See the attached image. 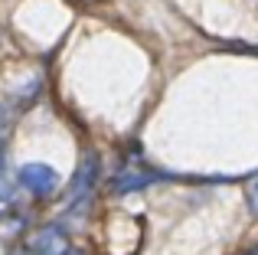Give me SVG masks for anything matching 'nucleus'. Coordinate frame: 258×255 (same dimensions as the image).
Segmentation results:
<instances>
[{
    "mask_svg": "<svg viewBox=\"0 0 258 255\" xmlns=\"http://www.w3.org/2000/svg\"><path fill=\"white\" fill-rule=\"evenodd\" d=\"M66 249V242H62V232L59 229H46V232H39V239L33 245H26L20 255H59Z\"/></svg>",
    "mask_w": 258,
    "mask_h": 255,
    "instance_id": "nucleus-3",
    "label": "nucleus"
},
{
    "mask_svg": "<svg viewBox=\"0 0 258 255\" xmlns=\"http://www.w3.org/2000/svg\"><path fill=\"white\" fill-rule=\"evenodd\" d=\"M95 167H98V157H88L82 160V167H79V173H76V183H72V190H69V206L72 203H82V200L92 193V177H95Z\"/></svg>",
    "mask_w": 258,
    "mask_h": 255,
    "instance_id": "nucleus-2",
    "label": "nucleus"
},
{
    "mask_svg": "<svg viewBox=\"0 0 258 255\" xmlns=\"http://www.w3.org/2000/svg\"><path fill=\"white\" fill-rule=\"evenodd\" d=\"M59 255H85V252H82V249H62Z\"/></svg>",
    "mask_w": 258,
    "mask_h": 255,
    "instance_id": "nucleus-6",
    "label": "nucleus"
},
{
    "mask_svg": "<svg viewBox=\"0 0 258 255\" xmlns=\"http://www.w3.org/2000/svg\"><path fill=\"white\" fill-rule=\"evenodd\" d=\"M17 183L20 190L33 193V197H52L59 186V173L49 164H23L17 170Z\"/></svg>",
    "mask_w": 258,
    "mask_h": 255,
    "instance_id": "nucleus-1",
    "label": "nucleus"
},
{
    "mask_svg": "<svg viewBox=\"0 0 258 255\" xmlns=\"http://www.w3.org/2000/svg\"><path fill=\"white\" fill-rule=\"evenodd\" d=\"M151 180H154L151 170H144V173H131V170H127V177L121 173V177L111 183V193H131V190H141V186H147Z\"/></svg>",
    "mask_w": 258,
    "mask_h": 255,
    "instance_id": "nucleus-4",
    "label": "nucleus"
},
{
    "mask_svg": "<svg viewBox=\"0 0 258 255\" xmlns=\"http://www.w3.org/2000/svg\"><path fill=\"white\" fill-rule=\"evenodd\" d=\"M248 210H252L255 216H258V173H255L252 180H248Z\"/></svg>",
    "mask_w": 258,
    "mask_h": 255,
    "instance_id": "nucleus-5",
    "label": "nucleus"
}]
</instances>
